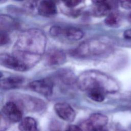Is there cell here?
Instances as JSON below:
<instances>
[{
	"label": "cell",
	"instance_id": "6da1fadb",
	"mask_svg": "<svg viewBox=\"0 0 131 131\" xmlns=\"http://www.w3.org/2000/svg\"><path fill=\"white\" fill-rule=\"evenodd\" d=\"M46 45L47 37L41 30L30 29L18 36L13 48L12 55L29 69L40 59Z\"/></svg>",
	"mask_w": 131,
	"mask_h": 131
},
{
	"label": "cell",
	"instance_id": "7a4b0ae2",
	"mask_svg": "<svg viewBox=\"0 0 131 131\" xmlns=\"http://www.w3.org/2000/svg\"><path fill=\"white\" fill-rule=\"evenodd\" d=\"M78 88L88 92L93 89H99L106 93H114L119 89L117 82L108 75L97 70H91L82 73L77 78Z\"/></svg>",
	"mask_w": 131,
	"mask_h": 131
},
{
	"label": "cell",
	"instance_id": "3957f363",
	"mask_svg": "<svg viewBox=\"0 0 131 131\" xmlns=\"http://www.w3.org/2000/svg\"><path fill=\"white\" fill-rule=\"evenodd\" d=\"M109 44L100 38H94L82 42L75 49V54L80 57H90L104 54L110 49Z\"/></svg>",
	"mask_w": 131,
	"mask_h": 131
},
{
	"label": "cell",
	"instance_id": "277c9868",
	"mask_svg": "<svg viewBox=\"0 0 131 131\" xmlns=\"http://www.w3.org/2000/svg\"><path fill=\"white\" fill-rule=\"evenodd\" d=\"M49 32L52 37L69 41L79 40L84 35V33L81 30L74 27L54 26L51 27Z\"/></svg>",
	"mask_w": 131,
	"mask_h": 131
},
{
	"label": "cell",
	"instance_id": "5b68a950",
	"mask_svg": "<svg viewBox=\"0 0 131 131\" xmlns=\"http://www.w3.org/2000/svg\"><path fill=\"white\" fill-rule=\"evenodd\" d=\"M13 96L15 100L18 101L19 104L29 111L40 112L46 106L45 102L38 98L21 94H15Z\"/></svg>",
	"mask_w": 131,
	"mask_h": 131
},
{
	"label": "cell",
	"instance_id": "8992f818",
	"mask_svg": "<svg viewBox=\"0 0 131 131\" xmlns=\"http://www.w3.org/2000/svg\"><path fill=\"white\" fill-rule=\"evenodd\" d=\"M28 87L32 91L45 96L52 95L53 91V83L49 78H43L31 82Z\"/></svg>",
	"mask_w": 131,
	"mask_h": 131
},
{
	"label": "cell",
	"instance_id": "52a82bcc",
	"mask_svg": "<svg viewBox=\"0 0 131 131\" xmlns=\"http://www.w3.org/2000/svg\"><path fill=\"white\" fill-rule=\"evenodd\" d=\"M2 115L12 122H17L23 119V114L19 106L12 101L7 102L3 106Z\"/></svg>",
	"mask_w": 131,
	"mask_h": 131
},
{
	"label": "cell",
	"instance_id": "ba28073f",
	"mask_svg": "<svg viewBox=\"0 0 131 131\" xmlns=\"http://www.w3.org/2000/svg\"><path fill=\"white\" fill-rule=\"evenodd\" d=\"M107 122L108 118L106 116L96 113L91 114L84 122V126L86 131H93L104 128Z\"/></svg>",
	"mask_w": 131,
	"mask_h": 131
},
{
	"label": "cell",
	"instance_id": "9c48e42d",
	"mask_svg": "<svg viewBox=\"0 0 131 131\" xmlns=\"http://www.w3.org/2000/svg\"><path fill=\"white\" fill-rule=\"evenodd\" d=\"M92 8V13L97 17H103L108 15L113 11L117 4L115 1H94Z\"/></svg>",
	"mask_w": 131,
	"mask_h": 131
},
{
	"label": "cell",
	"instance_id": "30bf717a",
	"mask_svg": "<svg viewBox=\"0 0 131 131\" xmlns=\"http://www.w3.org/2000/svg\"><path fill=\"white\" fill-rule=\"evenodd\" d=\"M1 64L7 68L17 71H25L28 69L18 59L13 55H9L6 53L0 55Z\"/></svg>",
	"mask_w": 131,
	"mask_h": 131
},
{
	"label": "cell",
	"instance_id": "8fae6325",
	"mask_svg": "<svg viewBox=\"0 0 131 131\" xmlns=\"http://www.w3.org/2000/svg\"><path fill=\"white\" fill-rule=\"evenodd\" d=\"M54 110L56 114L62 120L72 122L76 117L74 110L69 104L65 102H58L54 105Z\"/></svg>",
	"mask_w": 131,
	"mask_h": 131
},
{
	"label": "cell",
	"instance_id": "7c38bea8",
	"mask_svg": "<svg viewBox=\"0 0 131 131\" xmlns=\"http://www.w3.org/2000/svg\"><path fill=\"white\" fill-rule=\"evenodd\" d=\"M66 60V55L60 50L54 49L49 52L46 56V62L50 66H56L63 64Z\"/></svg>",
	"mask_w": 131,
	"mask_h": 131
},
{
	"label": "cell",
	"instance_id": "4fadbf2b",
	"mask_svg": "<svg viewBox=\"0 0 131 131\" xmlns=\"http://www.w3.org/2000/svg\"><path fill=\"white\" fill-rule=\"evenodd\" d=\"M37 11L42 16H53L57 13L56 5L52 1H41L37 6Z\"/></svg>",
	"mask_w": 131,
	"mask_h": 131
},
{
	"label": "cell",
	"instance_id": "5bb4252c",
	"mask_svg": "<svg viewBox=\"0 0 131 131\" xmlns=\"http://www.w3.org/2000/svg\"><path fill=\"white\" fill-rule=\"evenodd\" d=\"M24 82V79L20 76H10L1 80V88L10 90L19 87Z\"/></svg>",
	"mask_w": 131,
	"mask_h": 131
},
{
	"label": "cell",
	"instance_id": "9a60e30c",
	"mask_svg": "<svg viewBox=\"0 0 131 131\" xmlns=\"http://www.w3.org/2000/svg\"><path fill=\"white\" fill-rule=\"evenodd\" d=\"M18 128L20 131H40L36 120L31 117L23 118L19 123Z\"/></svg>",
	"mask_w": 131,
	"mask_h": 131
},
{
	"label": "cell",
	"instance_id": "2e32d148",
	"mask_svg": "<svg viewBox=\"0 0 131 131\" xmlns=\"http://www.w3.org/2000/svg\"><path fill=\"white\" fill-rule=\"evenodd\" d=\"M60 81L64 84L72 85L76 83L77 78L74 74L69 70H61L57 74Z\"/></svg>",
	"mask_w": 131,
	"mask_h": 131
},
{
	"label": "cell",
	"instance_id": "e0dca14e",
	"mask_svg": "<svg viewBox=\"0 0 131 131\" xmlns=\"http://www.w3.org/2000/svg\"><path fill=\"white\" fill-rule=\"evenodd\" d=\"M16 23L15 20L10 16L1 15L0 17L1 32L7 33V31L15 28Z\"/></svg>",
	"mask_w": 131,
	"mask_h": 131
},
{
	"label": "cell",
	"instance_id": "ac0fdd59",
	"mask_svg": "<svg viewBox=\"0 0 131 131\" xmlns=\"http://www.w3.org/2000/svg\"><path fill=\"white\" fill-rule=\"evenodd\" d=\"M121 21V15L117 11H113L106 16L104 22L107 26L115 28L120 25Z\"/></svg>",
	"mask_w": 131,
	"mask_h": 131
},
{
	"label": "cell",
	"instance_id": "d6986e66",
	"mask_svg": "<svg viewBox=\"0 0 131 131\" xmlns=\"http://www.w3.org/2000/svg\"><path fill=\"white\" fill-rule=\"evenodd\" d=\"M89 97L92 100L100 102L105 99V93L101 90L93 89L87 92Z\"/></svg>",
	"mask_w": 131,
	"mask_h": 131
},
{
	"label": "cell",
	"instance_id": "ffe728a7",
	"mask_svg": "<svg viewBox=\"0 0 131 131\" xmlns=\"http://www.w3.org/2000/svg\"><path fill=\"white\" fill-rule=\"evenodd\" d=\"M81 3V1H64V5L68 8H73Z\"/></svg>",
	"mask_w": 131,
	"mask_h": 131
},
{
	"label": "cell",
	"instance_id": "44dd1931",
	"mask_svg": "<svg viewBox=\"0 0 131 131\" xmlns=\"http://www.w3.org/2000/svg\"><path fill=\"white\" fill-rule=\"evenodd\" d=\"M61 127L58 122L53 121L50 126V131H61Z\"/></svg>",
	"mask_w": 131,
	"mask_h": 131
},
{
	"label": "cell",
	"instance_id": "7402d4cb",
	"mask_svg": "<svg viewBox=\"0 0 131 131\" xmlns=\"http://www.w3.org/2000/svg\"><path fill=\"white\" fill-rule=\"evenodd\" d=\"M1 46L6 44L9 41V37L6 33L1 32Z\"/></svg>",
	"mask_w": 131,
	"mask_h": 131
},
{
	"label": "cell",
	"instance_id": "603a6c76",
	"mask_svg": "<svg viewBox=\"0 0 131 131\" xmlns=\"http://www.w3.org/2000/svg\"><path fill=\"white\" fill-rule=\"evenodd\" d=\"M121 6L125 9H131V0L121 1L120 2Z\"/></svg>",
	"mask_w": 131,
	"mask_h": 131
},
{
	"label": "cell",
	"instance_id": "cb8c5ba5",
	"mask_svg": "<svg viewBox=\"0 0 131 131\" xmlns=\"http://www.w3.org/2000/svg\"><path fill=\"white\" fill-rule=\"evenodd\" d=\"M64 131H83L82 128L75 125H71L69 126Z\"/></svg>",
	"mask_w": 131,
	"mask_h": 131
},
{
	"label": "cell",
	"instance_id": "d4e9b609",
	"mask_svg": "<svg viewBox=\"0 0 131 131\" xmlns=\"http://www.w3.org/2000/svg\"><path fill=\"white\" fill-rule=\"evenodd\" d=\"M123 36L126 39H131V28L127 29L124 31Z\"/></svg>",
	"mask_w": 131,
	"mask_h": 131
},
{
	"label": "cell",
	"instance_id": "484cf974",
	"mask_svg": "<svg viewBox=\"0 0 131 131\" xmlns=\"http://www.w3.org/2000/svg\"><path fill=\"white\" fill-rule=\"evenodd\" d=\"M93 131H106L104 128L100 129H98V130H93Z\"/></svg>",
	"mask_w": 131,
	"mask_h": 131
}]
</instances>
